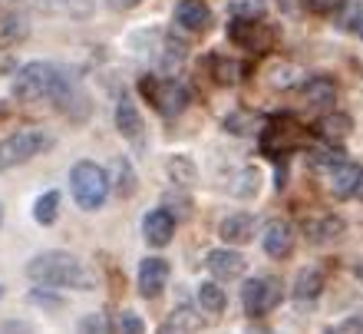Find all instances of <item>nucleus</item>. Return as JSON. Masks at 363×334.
<instances>
[{"instance_id":"obj_1","label":"nucleus","mask_w":363,"mask_h":334,"mask_svg":"<svg viewBox=\"0 0 363 334\" xmlns=\"http://www.w3.org/2000/svg\"><path fill=\"white\" fill-rule=\"evenodd\" d=\"M27 275L40 285L53 288H93V271H89L79 258H73L69 252H43V255L30 258Z\"/></svg>"},{"instance_id":"obj_2","label":"nucleus","mask_w":363,"mask_h":334,"mask_svg":"<svg viewBox=\"0 0 363 334\" xmlns=\"http://www.w3.org/2000/svg\"><path fill=\"white\" fill-rule=\"evenodd\" d=\"M69 189H73V199H77L79 209L96 212L109 199V176H106L103 166L83 159L69 169Z\"/></svg>"},{"instance_id":"obj_3","label":"nucleus","mask_w":363,"mask_h":334,"mask_svg":"<svg viewBox=\"0 0 363 334\" xmlns=\"http://www.w3.org/2000/svg\"><path fill=\"white\" fill-rule=\"evenodd\" d=\"M60 73L53 63H43V60H33L27 67H20L17 80H13V93L17 99H43V96H53L60 86Z\"/></svg>"},{"instance_id":"obj_4","label":"nucleus","mask_w":363,"mask_h":334,"mask_svg":"<svg viewBox=\"0 0 363 334\" xmlns=\"http://www.w3.org/2000/svg\"><path fill=\"white\" fill-rule=\"evenodd\" d=\"M43 149H50V136L43 129H20V133L0 139V172L23 166L27 159L43 153Z\"/></svg>"},{"instance_id":"obj_5","label":"nucleus","mask_w":363,"mask_h":334,"mask_svg":"<svg viewBox=\"0 0 363 334\" xmlns=\"http://www.w3.org/2000/svg\"><path fill=\"white\" fill-rule=\"evenodd\" d=\"M143 90H145V99H149V103H152L162 116H179L182 109L189 106V90H185L179 80H152V77H145Z\"/></svg>"},{"instance_id":"obj_6","label":"nucleus","mask_w":363,"mask_h":334,"mask_svg":"<svg viewBox=\"0 0 363 334\" xmlns=\"http://www.w3.org/2000/svg\"><path fill=\"white\" fill-rule=\"evenodd\" d=\"M281 295H284V288H281L277 278H271V275L248 278L245 288H241V305H245V311L251 318H258V315H268L271 308L281 301Z\"/></svg>"},{"instance_id":"obj_7","label":"nucleus","mask_w":363,"mask_h":334,"mask_svg":"<svg viewBox=\"0 0 363 334\" xmlns=\"http://www.w3.org/2000/svg\"><path fill=\"white\" fill-rule=\"evenodd\" d=\"M297 136H301V129H297L291 116H274V119H268L264 133H261V146H264V153L274 156L281 149H291L297 143Z\"/></svg>"},{"instance_id":"obj_8","label":"nucleus","mask_w":363,"mask_h":334,"mask_svg":"<svg viewBox=\"0 0 363 334\" xmlns=\"http://www.w3.org/2000/svg\"><path fill=\"white\" fill-rule=\"evenodd\" d=\"M228 37L235 40V43H241V47L258 50V53H261V50L271 47V40H274V30H271V27H261L258 20H235V17H231Z\"/></svg>"},{"instance_id":"obj_9","label":"nucleus","mask_w":363,"mask_h":334,"mask_svg":"<svg viewBox=\"0 0 363 334\" xmlns=\"http://www.w3.org/2000/svg\"><path fill=\"white\" fill-rule=\"evenodd\" d=\"M143 235L152 249H165L175 235V215L169 209H152L143 219Z\"/></svg>"},{"instance_id":"obj_10","label":"nucleus","mask_w":363,"mask_h":334,"mask_svg":"<svg viewBox=\"0 0 363 334\" xmlns=\"http://www.w3.org/2000/svg\"><path fill=\"white\" fill-rule=\"evenodd\" d=\"M165 281H169V262L162 258H145L143 265H139V295L143 298H159L162 295Z\"/></svg>"},{"instance_id":"obj_11","label":"nucleus","mask_w":363,"mask_h":334,"mask_svg":"<svg viewBox=\"0 0 363 334\" xmlns=\"http://www.w3.org/2000/svg\"><path fill=\"white\" fill-rule=\"evenodd\" d=\"M208 271L218 281H231V278H241L245 275V258L241 252H231V249H215L208 255Z\"/></svg>"},{"instance_id":"obj_12","label":"nucleus","mask_w":363,"mask_h":334,"mask_svg":"<svg viewBox=\"0 0 363 334\" xmlns=\"http://www.w3.org/2000/svg\"><path fill=\"white\" fill-rule=\"evenodd\" d=\"M291 249H294V225L284 219L271 222L268 232H264V252H268L271 258H287Z\"/></svg>"},{"instance_id":"obj_13","label":"nucleus","mask_w":363,"mask_h":334,"mask_svg":"<svg viewBox=\"0 0 363 334\" xmlns=\"http://www.w3.org/2000/svg\"><path fill=\"white\" fill-rule=\"evenodd\" d=\"M116 126H119V133H123L125 139H133V143L143 139V116H139V109H135L129 93H123L119 103H116Z\"/></svg>"},{"instance_id":"obj_14","label":"nucleus","mask_w":363,"mask_h":334,"mask_svg":"<svg viewBox=\"0 0 363 334\" xmlns=\"http://www.w3.org/2000/svg\"><path fill=\"white\" fill-rule=\"evenodd\" d=\"M218 235L231 245H241V242H248L255 235V219H251L248 212H235V215H225L218 225Z\"/></svg>"},{"instance_id":"obj_15","label":"nucleus","mask_w":363,"mask_h":334,"mask_svg":"<svg viewBox=\"0 0 363 334\" xmlns=\"http://www.w3.org/2000/svg\"><path fill=\"white\" fill-rule=\"evenodd\" d=\"M175 20H179V27L199 33V30H205L211 23V14H208V7H205L201 0H179V7H175Z\"/></svg>"},{"instance_id":"obj_16","label":"nucleus","mask_w":363,"mask_h":334,"mask_svg":"<svg viewBox=\"0 0 363 334\" xmlns=\"http://www.w3.org/2000/svg\"><path fill=\"white\" fill-rule=\"evenodd\" d=\"M334 179H330V185H334V195H340V199H347V195H354L357 189H360L363 182V169L354 163H337L334 169Z\"/></svg>"},{"instance_id":"obj_17","label":"nucleus","mask_w":363,"mask_h":334,"mask_svg":"<svg viewBox=\"0 0 363 334\" xmlns=\"http://www.w3.org/2000/svg\"><path fill=\"white\" fill-rule=\"evenodd\" d=\"M304 99L314 106V109H324V106L337 103V83L330 77H314L304 86Z\"/></svg>"},{"instance_id":"obj_18","label":"nucleus","mask_w":363,"mask_h":334,"mask_svg":"<svg viewBox=\"0 0 363 334\" xmlns=\"http://www.w3.org/2000/svg\"><path fill=\"white\" fill-rule=\"evenodd\" d=\"M320 291H324V271H320V268H304V271L294 278L297 301H314Z\"/></svg>"},{"instance_id":"obj_19","label":"nucleus","mask_w":363,"mask_h":334,"mask_svg":"<svg viewBox=\"0 0 363 334\" xmlns=\"http://www.w3.org/2000/svg\"><path fill=\"white\" fill-rule=\"evenodd\" d=\"M350 129H354V123H350V116H347V113H330V116H324V119L317 123V133L324 136V139H330V143L347 139V136H350Z\"/></svg>"},{"instance_id":"obj_20","label":"nucleus","mask_w":363,"mask_h":334,"mask_svg":"<svg viewBox=\"0 0 363 334\" xmlns=\"http://www.w3.org/2000/svg\"><path fill=\"white\" fill-rule=\"evenodd\" d=\"M199 305H201L205 315L218 318L221 311H225V305H228V298H225V291H221L215 281H205V285L199 288Z\"/></svg>"},{"instance_id":"obj_21","label":"nucleus","mask_w":363,"mask_h":334,"mask_svg":"<svg viewBox=\"0 0 363 334\" xmlns=\"http://www.w3.org/2000/svg\"><path fill=\"white\" fill-rule=\"evenodd\" d=\"M211 77H215V83H221V86L238 83L241 63H238V60H231V57H221V53H215V57H211Z\"/></svg>"},{"instance_id":"obj_22","label":"nucleus","mask_w":363,"mask_h":334,"mask_svg":"<svg viewBox=\"0 0 363 334\" xmlns=\"http://www.w3.org/2000/svg\"><path fill=\"white\" fill-rule=\"evenodd\" d=\"M162 331H201V315L191 308H175L172 315L165 318Z\"/></svg>"},{"instance_id":"obj_23","label":"nucleus","mask_w":363,"mask_h":334,"mask_svg":"<svg viewBox=\"0 0 363 334\" xmlns=\"http://www.w3.org/2000/svg\"><path fill=\"white\" fill-rule=\"evenodd\" d=\"M60 215V192H43L37 202H33V219L40 222V225H53Z\"/></svg>"},{"instance_id":"obj_24","label":"nucleus","mask_w":363,"mask_h":334,"mask_svg":"<svg viewBox=\"0 0 363 334\" xmlns=\"http://www.w3.org/2000/svg\"><path fill=\"white\" fill-rule=\"evenodd\" d=\"M261 119L255 113H248V109H235V113H228V119H225V129L235 136H251L258 133Z\"/></svg>"},{"instance_id":"obj_25","label":"nucleus","mask_w":363,"mask_h":334,"mask_svg":"<svg viewBox=\"0 0 363 334\" xmlns=\"http://www.w3.org/2000/svg\"><path fill=\"white\" fill-rule=\"evenodd\" d=\"M268 0H231V17L235 20H261Z\"/></svg>"},{"instance_id":"obj_26","label":"nucleus","mask_w":363,"mask_h":334,"mask_svg":"<svg viewBox=\"0 0 363 334\" xmlns=\"http://www.w3.org/2000/svg\"><path fill=\"white\" fill-rule=\"evenodd\" d=\"M340 232H344V222L337 219V215H327V219H320L314 229H311V235H314L317 242H330V239H337Z\"/></svg>"},{"instance_id":"obj_27","label":"nucleus","mask_w":363,"mask_h":334,"mask_svg":"<svg viewBox=\"0 0 363 334\" xmlns=\"http://www.w3.org/2000/svg\"><path fill=\"white\" fill-rule=\"evenodd\" d=\"M169 172H172V179L182 182V185H191V182H195V166H191V159H185V156H172V159H169Z\"/></svg>"},{"instance_id":"obj_28","label":"nucleus","mask_w":363,"mask_h":334,"mask_svg":"<svg viewBox=\"0 0 363 334\" xmlns=\"http://www.w3.org/2000/svg\"><path fill=\"white\" fill-rule=\"evenodd\" d=\"M116 179H119V195H133L135 189V176H133V166L125 163V159H116Z\"/></svg>"},{"instance_id":"obj_29","label":"nucleus","mask_w":363,"mask_h":334,"mask_svg":"<svg viewBox=\"0 0 363 334\" xmlns=\"http://www.w3.org/2000/svg\"><path fill=\"white\" fill-rule=\"evenodd\" d=\"M119 328H123V331H129V334H139V331H145L143 318H139V315H133V311H125V315L119 318Z\"/></svg>"},{"instance_id":"obj_30","label":"nucleus","mask_w":363,"mask_h":334,"mask_svg":"<svg viewBox=\"0 0 363 334\" xmlns=\"http://www.w3.org/2000/svg\"><path fill=\"white\" fill-rule=\"evenodd\" d=\"M79 328H83V331H109V321H106L103 315H89L79 321Z\"/></svg>"},{"instance_id":"obj_31","label":"nucleus","mask_w":363,"mask_h":334,"mask_svg":"<svg viewBox=\"0 0 363 334\" xmlns=\"http://www.w3.org/2000/svg\"><path fill=\"white\" fill-rule=\"evenodd\" d=\"M4 37H23V20L20 17H7L4 20Z\"/></svg>"},{"instance_id":"obj_32","label":"nucleus","mask_w":363,"mask_h":334,"mask_svg":"<svg viewBox=\"0 0 363 334\" xmlns=\"http://www.w3.org/2000/svg\"><path fill=\"white\" fill-rule=\"evenodd\" d=\"M30 301H37L40 308H60V305H63L57 295H43V291H33V295H30Z\"/></svg>"},{"instance_id":"obj_33","label":"nucleus","mask_w":363,"mask_h":334,"mask_svg":"<svg viewBox=\"0 0 363 334\" xmlns=\"http://www.w3.org/2000/svg\"><path fill=\"white\" fill-rule=\"evenodd\" d=\"M106 4H109V10H119V14H123V10H133L135 4H143V0H106Z\"/></svg>"},{"instance_id":"obj_34","label":"nucleus","mask_w":363,"mask_h":334,"mask_svg":"<svg viewBox=\"0 0 363 334\" xmlns=\"http://www.w3.org/2000/svg\"><path fill=\"white\" fill-rule=\"evenodd\" d=\"M354 30H357V37L363 40V14H360V20H357V23H354Z\"/></svg>"},{"instance_id":"obj_35","label":"nucleus","mask_w":363,"mask_h":334,"mask_svg":"<svg viewBox=\"0 0 363 334\" xmlns=\"http://www.w3.org/2000/svg\"><path fill=\"white\" fill-rule=\"evenodd\" d=\"M311 4H317V7H330L334 0H311Z\"/></svg>"},{"instance_id":"obj_36","label":"nucleus","mask_w":363,"mask_h":334,"mask_svg":"<svg viewBox=\"0 0 363 334\" xmlns=\"http://www.w3.org/2000/svg\"><path fill=\"white\" fill-rule=\"evenodd\" d=\"M40 4H47V7H53V4H60V0H40Z\"/></svg>"}]
</instances>
